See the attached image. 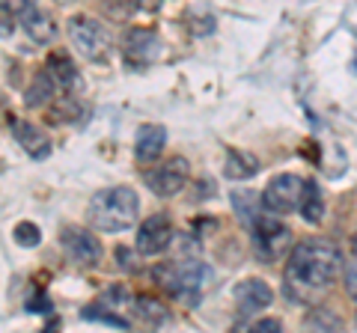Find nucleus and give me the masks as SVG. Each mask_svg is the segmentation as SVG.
<instances>
[{"label":"nucleus","instance_id":"nucleus-22","mask_svg":"<svg viewBox=\"0 0 357 333\" xmlns=\"http://www.w3.org/2000/svg\"><path fill=\"white\" fill-rule=\"evenodd\" d=\"M13 238L21 244V247H36L42 241V232L36 224H30V220H21V224L13 229Z\"/></svg>","mask_w":357,"mask_h":333},{"label":"nucleus","instance_id":"nucleus-6","mask_svg":"<svg viewBox=\"0 0 357 333\" xmlns=\"http://www.w3.org/2000/svg\"><path fill=\"white\" fill-rule=\"evenodd\" d=\"M301 194H304V179L295 173H280L265 185L262 191V206L274 215H289L298 212L301 206Z\"/></svg>","mask_w":357,"mask_h":333},{"label":"nucleus","instance_id":"nucleus-31","mask_svg":"<svg viewBox=\"0 0 357 333\" xmlns=\"http://www.w3.org/2000/svg\"><path fill=\"white\" fill-rule=\"evenodd\" d=\"M354 72H357V60H354Z\"/></svg>","mask_w":357,"mask_h":333},{"label":"nucleus","instance_id":"nucleus-1","mask_svg":"<svg viewBox=\"0 0 357 333\" xmlns=\"http://www.w3.org/2000/svg\"><path fill=\"white\" fill-rule=\"evenodd\" d=\"M342 271V253L337 244L310 238L301 241L289 253L286 262V280L289 286H304V288H328L337 283Z\"/></svg>","mask_w":357,"mask_h":333},{"label":"nucleus","instance_id":"nucleus-28","mask_svg":"<svg viewBox=\"0 0 357 333\" xmlns=\"http://www.w3.org/2000/svg\"><path fill=\"white\" fill-rule=\"evenodd\" d=\"M27 309H30V313H48V309H51V301H48L45 295H39V297H33V301L27 304Z\"/></svg>","mask_w":357,"mask_h":333},{"label":"nucleus","instance_id":"nucleus-25","mask_svg":"<svg viewBox=\"0 0 357 333\" xmlns=\"http://www.w3.org/2000/svg\"><path fill=\"white\" fill-rule=\"evenodd\" d=\"M283 325H280V318H262V321H253L250 325V330H256V333H277Z\"/></svg>","mask_w":357,"mask_h":333},{"label":"nucleus","instance_id":"nucleus-19","mask_svg":"<svg viewBox=\"0 0 357 333\" xmlns=\"http://www.w3.org/2000/svg\"><path fill=\"white\" fill-rule=\"evenodd\" d=\"M232 208H236V215L244 226H253L256 224V217H259V196H256L253 191H236L232 194Z\"/></svg>","mask_w":357,"mask_h":333},{"label":"nucleus","instance_id":"nucleus-13","mask_svg":"<svg viewBox=\"0 0 357 333\" xmlns=\"http://www.w3.org/2000/svg\"><path fill=\"white\" fill-rule=\"evenodd\" d=\"M167 146V131L164 125H155V122H146V125L137 128V137H134V155L137 161H155Z\"/></svg>","mask_w":357,"mask_h":333},{"label":"nucleus","instance_id":"nucleus-24","mask_svg":"<svg viewBox=\"0 0 357 333\" xmlns=\"http://www.w3.org/2000/svg\"><path fill=\"white\" fill-rule=\"evenodd\" d=\"M33 6H36V0H0V13L6 15H24Z\"/></svg>","mask_w":357,"mask_h":333},{"label":"nucleus","instance_id":"nucleus-9","mask_svg":"<svg viewBox=\"0 0 357 333\" xmlns=\"http://www.w3.org/2000/svg\"><path fill=\"white\" fill-rule=\"evenodd\" d=\"M173 224L167 215H152L140 224L137 229V250L143 253V256H158V253H164L167 247L173 244Z\"/></svg>","mask_w":357,"mask_h":333},{"label":"nucleus","instance_id":"nucleus-17","mask_svg":"<svg viewBox=\"0 0 357 333\" xmlns=\"http://www.w3.org/2000/svg\"><path fill=\"white\" fill-rule=\"evenodd\" d=\"M57 95V84H54V77L48 75V69L39 72L33 77V84L27 86V95H24V104L33 110V107H45L51 102V98Z\"/></svg>","mask_w":357,"mask_h":333},{"label":"nucleus","instance_id":"nucleus-29","mask_svg":"<svg viewBox=\"0 0 357 333\" xmlns=\"http://www.w3.org/2000/svg\"><path fill=\"white\" fill-rule=\"evenodd\" d=\"M126 3L134 9H143V13H152V9L161 6V0H126Z\"/></svg>","mask_w":357,"mask_h":333},{"label":"nucleus","instance_id":"nucleus-2","mask_svg":"<svg viewBox=\"0 0 357 333\" xmlns=\"http://www.w3.org/2000/svg\"><path fill=\"white\" fill-rule=\"evenodd\" d=\"M140 212V199L131 187H107V191H98L93 199H89V224H93L98 232H122L131 229V224L137 220Z\"/></svg>","mask_w":357,"mask_h":333},{"label":"nucleus","instance_id":"nucleus-5","mask_svg":"<svg viewBox=\"0 0 357 333\" xmlns=\"http://www.w3.org/2000/svg\"><path fill=\"white\" fill-rule=\"evenodd\" d=\"M69 39L84 60H102L110 48V36H107L105 24L89 15L69 18Z\"/></svg>","mask_w":357,"mask_h":333},{"label":"nucleus","instance_id":"nucleus-14","mask_svg":"<svg viewBox=\"0 0 357 333\" xmlns=\"http://www.w3.org/2000/svg\"><path fill=\"white\" fill-rule=\"evenodd\" d=\"M45 69H48V75L54 77V84H57V90H81V72L75 69V63L66 57V54H51L48 63H45Z\"/></svg>","mask_w":357,"mask_h":333},{"label":"nucleus","instance_id":"nucleus-21","mask_svg":"<svg viewBox=\"0 0 357 333\" xmlns=\"http://www.w3.org/2000/svg\"><path fill=\"white\" fill-rule=\"evenodd\" d=\"M81 318H86V321H105V325H114V327H119V330H126V327H128V318L116 316L110 307L102 309V304H93L89 309H81Z\"/></svg>","mask_w":357,"mask_h":333},{"label":"nucleus","instance_id":"nucleus-3","mask_svg":"<svg viewBox=\"0 0 357 333\" xmlns=\"http://www.w3.org/2000/svg\"><path fill=\"white\" fill-rule=\"evenodd\" d=\"M158 277L164 280V286L178 297V301H185V304L194 307L199 301V295L206 292V286L211 283V268L203 259L188 256L182 262L170 265V268H161Z\"/></svg>","mask_w":357,"mask_h":333},{"label":"nucleus","instance_id":"nucleus-18","mask_svg":"<svg viewBox=\"0 0 357 333\" xmlns=\"http://www.w3.org/2000/svg\"><path fill=\"white\" fill-rule=\"evenodd\" d=\"M259 170V164H256L253 155L248 152H238V149H229L227 152V161H223V173H227V179H250V176Z\"/></svg>","mask_w":357,"mask_h":333},{"label":"nucleus","instance_id":"nucleus-7","mask_svg":"<svg viewBox=\"0 0 357 333\" xmlns=\"http://www.w3.org/2000/svg\"><path fill=\"white\" fill-rule=\"evenodd\" d=\"M60 244H63L66 256L77 265H84V268H96L102 262V241L93 232H86L84 226H66L60 232Z\"/></svg>","mask_w":357,"mask_h":333},{"label":"nucleus","instance_id":"nucleus-4","mask_svg":"<svg viewBox=\"0 0 357 333\" xmlns=\"http://www.w3.org/2000/svg\"><path fill=\"white\" fill-rule=\"evenodd\" d=\"M250 229H253L256 253H259L262 262H274V259H280L283 253L292 250V229L280 224L274 215H259Z\"/></svg>","mask_w":357,"mask_h":333},{"label":"nucleus","instance_id":"nucleus-16","mask_svg":"<svg viewBox=\"0 0 357 333\" xmlns=\"http://www.w3.org/2000/svg\"><path fill=\"white\" fill-rule=\"evenodd\" d=\"M298 212L307 224H321V217H325V199H321V187L316 182H304V194H301Z\"/></svg>","mask_w":357,"mask_h":333},{"label":"nucleus","instance_id":"nucleus-10","mask_svg":"<svg viewBox=\"0 0 357 333\" xmlns=\"http://www.w3.org/2000/svg\"><path fill=\"white\" fill-rule=\"evenodd\" d=\"M236 307H238V313L241 316H256V313H262V309L271 304V286H268L265 280H259V277H250V280H241L236 286Z\"/></svg>","mask_w":357,"mask_h":333},{"label":"nucleus","instance_id":"nucleus-15","mask_svg":"<svg viewBox=\"0 0 357 333\" xmlns=\"http://www.w3.org/2000/svg\"><path fill=\"white\" fill-rule=\"evenodd\" d=\"M21 24H24V30H27V36L33 39V42H39V45H45V42H51L54 39V33H57V27H54V21H51V15H45L42 9H27L24 15H21Z\"/></svg>","mask_w":357,"mask_h":333},{"label":"nucleus","instance_id":"nucleus-11","mask_svg":"<svg viewBox=\"0 0 357 333\" xmlns=\"http://www.w3.org/2000/svg\"><path fill=\"white\" fill-rule=\"evenodd\" d=\"M9 128H13V134H15V140H18V146L24 149L30 158L42 161V158H48V155H51V140H48V134H45L42 128L33 125V122L9 119Z\"/></svg>","mask_w":357,"mask_h":333},{"label":"nucleus","instance_id":"nucleus-27","mask_svg":"<svg viewBox=\"0 0 357 333\" xmlns=\"http://www.w3.org/2000/svg\"><path fill=\"white\" fill-rule=\"evenodd\" d=\"M345 292H349L357 301V262L349 265V271H345Z\"/></svg>","mask_w":357,"mask_h":333},{"label":"nucleus","instance_id":"nucleus-30","mask_svg":"<svg viewBox=\"0 0 357 333\" xmlns=\"http://www.w3.org/2000/svg\"><path fill=\"white\" fill-rule=\"evenodd\" d=\"M351 253L357 256V232H354V238H351Z\"/></svg>","mask_w":357,"mask_h":333},{"label":"nucleus","instance_id":"nucleus-20","mask_svg":"<svg viewBox=\"0 0 357 333\" xmlns=\"http://www.w3.org/2000/svg\"><path fill=\"white\" fill-rule=\"evenodd\" d=\"M134 313L149 327H161L167 321V309L158 301H152V297H137V301H134Z\"/></svg>","mask_w":357,"mask_h":333},{"label":"nucleus","instance_id":"nucleus-8","mask_svg":"<svg viewBox=\"0 0 357 333\" xmlns=\"http://www.w3.org/2000/svg\"><path fill=\"white\" fill-rule=\"evenodd\" d=\"M146 185L155 196L170 199L188 185V161L185 158H170L164 164H155V170L146 173Z\"/></svg>","mask_w":357,"mask_h":333},{"label":"nucleus","instance_id":"nucleus-23","mask_svg":"<svg viewBox=\"0 0 357 333\" xmlns=\"http://www.w3.org/2000/svg\"><path fill=\"white\" fill-rule=\"evenodd\" d=\"M307 327L312 330V327H328V330H337L340 327V318L337 316H331V313H325V309H316L310 318H307Z\"/></svg>","mask_w":357,"mask_h":333},{"label":"nucleus","instance_id":"nucleus-12","mask_svg":"<svg viewBox=\"0 0 357 333\" xmlns=\"http://www.w3.org/2000/svg\"><path fill=\"white\" fill-rule=\"evenodd\" d=\"M158 36H155L152 30H140L134 27L126 33V60L131 65H149L155 57H158Z\"/></svg>","mask_w":357,"mask_h":333},{"label":"nucleus","instance_id":"nucleus-26","mask_svg":"<svg viewBox=\"0 0 357 333\" xmlns=\"http://www.w3.org/2000/svg\"><path fill=\"white\" fill-rule=\"evenodd\" d=\"M116 256H119V268L122 271H137V262H134V253L128 247H119Z\"/></svg>","mask_w":357,"mask_h":333}]
</instances>
